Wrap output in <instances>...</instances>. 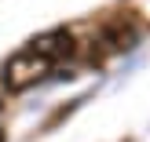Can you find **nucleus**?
<instances>
[{
  "mask_svg": "<svg viewBox=\"0 0 150 142\" xmlns=\"http://www.w3.org/2000/svg\"><path fill=\"white\" fill-rule=\"evenodd\" d=\"M103 36H106L110 48H132V40H136V33L125 29V22H110V26L103 29Z\"/></svg>",
  "mask_w": 150,
  "mask_h": 142,
  "instance_id": "f03ea898",
  "label": "nucleus"
},
{
  "mask_svg": "<svg viewBox=\"0 0 150 142\" xmlns=\"http://www.w3.org/2000/svg\"><path fill=\"white\" fill-rule=\"evenodd\" d=\"M0 109H4V102H0Z\"/></svg>",
  "mask_w": 150,
  "mask_h": 142,
  "instance_id": "7ed1b4c3",
  "label": "nucleus"
},
{
  "mask_svg": "<svg viewBox=\"0 0 150 142\" xmlns=\"http://www.w3.org/2000/svg\"><path fill=\"white\" fill-rule=\"evenodd\" d=\"M73 33L70 29H48L37 40H29L22 51H15L11 58L4 62V84L11 91H26L33 87L37 80H44V73H51L59 62L73 55Z\"/></svg>",
  "mask_w": 150,
  "mask_h": 142,
  "instance_id": "f257e3e1",
  "label": "nucleus"
}]
</instances>
